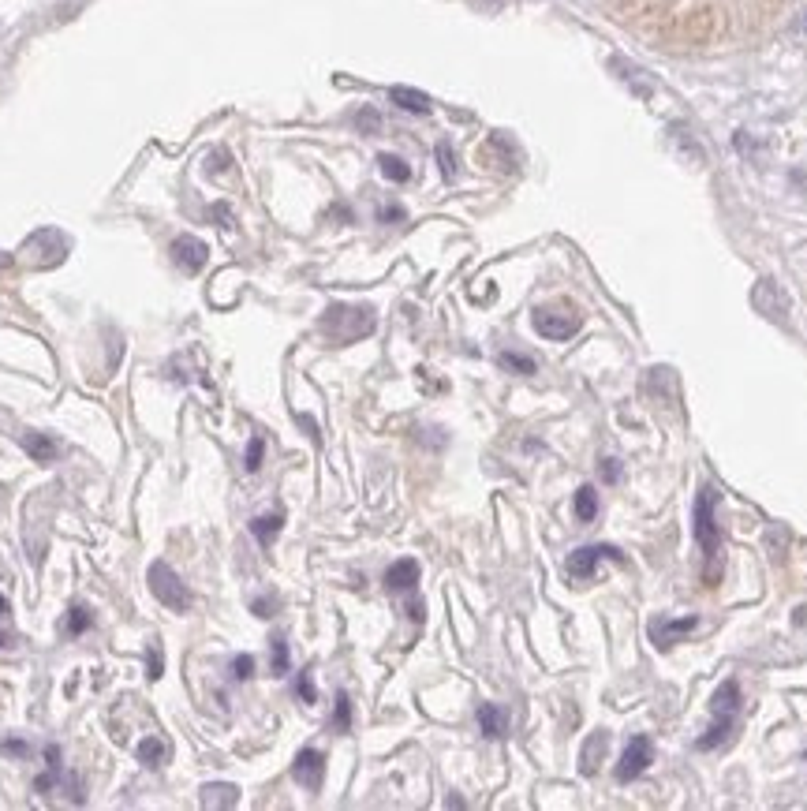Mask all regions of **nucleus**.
Listing matches in <instances>:
<instances>
[{
  "mask_svg": "<svg viewBox=\"0 0 807 811\" xmlns=\"http://www.w3.org/2000/svg\"><path fill=\"white\" fill-rule=\"evenodd\" d=\"M710 711H714V726H710L707 737H699V748H703V752L718 748V744L729 737V729H733V718H737V711H740V688H737V681H725L722 688L714 692V703H710Z\"/></svg>",
  "mask_w": 807,
  "mask_h": 811,
  "instance_id": "3",
  "label": "nucleus"
},
{
  "mask_svg": "<svg viewBox=\"0 0 807 811\" xmlns=\"http://www.w3.org/2000/svg\"><path fill=\"white\" fill-rule=\"evenodd\" d=\"M438 165H441V176H445V180H453V176H456V157H453V146H449V143L438 146Z\"/></svg>",
  "mask_w": 807,
  "mask_h": 811,
  "instance_id": "29",
  "label": "nucleus"
},
{
  "mask_svg": "<svg viewBox=\"0 0 807 811\" xmlns=\"http://www.w3.org/2000/svg\"><path fill=\"white\" fill-rule=\"evenodd\" d=\"M497 363L505 370H516V374H535V359L531 356H516V352H501Z\"/></svg>",
  "mask_w": 807,
  "mask_h": 811,
  "instance_id": "25",
  "label": "nucleus"
},
{
  "mask_svg": "<svg viewBox=\"0 0 807 811\" xmlns=\"http://www.w3.org/2000/svg\"><path fill=\"white\" fill-rule=\"evenodd\" d=\"M576 516H580L583 524H591L598 516V494H595V486H580L576 490Z\"/></svg>",
  "mask_w": 807,
  "mask_h": 811,
  "instance_id": "21",
  "label": "nucleus"
},
{
  "mask_svg": "<svg viewBox=\"0 0 807 811\" xmlns=\"http://www.w3.org/2000/svg\"><path fill=\"white\" fill-rule=\"evenodd\" d=\"M262 456H266V442H262V438H251V442H247V460H243L247 471L262 468Z\"/></svg>",
  "mask_w": 807,
  "mask_h": 811,
  "instance_id": "28",
  "label": "nucleus"
},
{
  "mask_svg": "<svg viewBox=\"0 0 807 811\" xmlns=\"http://www.w3.org/2000/svg\"><path fill=\"white\" fill-rule=\"evenodd\" d=\"M19 445H23V453H27L34 464H53L60 456V442L53 434H42V430H23V434H19Z\"/></svg>",
  "mask_w": 807,
  "mask_h": 811,
  "instance_id": "11",
  "label": "nucleus"
},
{
  "mask_svg": "<svg viewBox=\"0 0 807 811\" xmlns=\"http://www.w3.org/2000/svg\"><path fill=\"white\" fill-rule=\"evenodd\" d=\"M64 628H68V636H83V632H90V628H94V617H90V610H86V606H71Z\"/></svg>",
  "mask_w": 807,
  "mask_h": 811,
  "instance_id": "22",
  "label": "nucleus"
},
{
  "mask_svg": "<svg viewBox=\"0 0 807 811\" xmlns=\"http://www.w3.org/2000/svg\"><path fill=\"white\" fill-rule=\"evenodd\" d=\"M333 729L337 733H348L352 729V703H348V696L340 692L337 696V714H333Z\"/></svg>",
  "mask_w": 807,
  "mask_h": 811,
  "instance_id": "26",
  "label": "nucleus"
},
{
  "mask_svg": "<svg viewBox=\"0 0 807 811\" xmlns=\"http://www.w3.org/2000/svg\"><path fill=\"white\" fill-rule=\"evenodd\" d=\"M606 748H609V733L606 729H595L591 737L583 740L580 748V774H598V767H602V759H606Z\"/></svg>",
  "mask_w": 807,
  "mask_h": 811,
  "instance_id": "12",
  "label": "nucleus"
},
{
  "mask_svg": "<svg viewBox=\"0 0 807 811\" xmlns=\"http://www.w3.org/2000/svg\"><path fill=\"white\" fill-rule=\"evenodd\" d=\"M165 673V658H161V640H150L146 643V677L150 681H161Z\"/></svg>",
  "mask_w": 807,
  "mask_h": 811,
  "instance_id": "23",
  "label": "nucleus"
},
{
  "mask_svg": "<svg viewBox=\"0 0 807 811\" xmlns=\"http://www.w3.org/2000/svg\"><path fill=\"white\" fill-rule=\"evenodd\" d=\"M378 217H382V221H400V217H404V210H400V206H385Z\"/></svg>",
  "mask_w": 807,
  "mask_h": 811,
  "instance_id": "34",
  "label": "nucleus"
},
{
  "mask_svg": "<svg viewBox=\"0 0 807 811\" xmlns=\"http://www.w3.org/2000/svg\"><path fill=\"white\" fill-rule=\"evenodd\" d=\"M269 662H273V673H277V677L288 673V643H284L281 636L269 640Z\"/></svg>",
  "mask_w": 807,
  "mask_h": 811,
  "instance_id": "24",
  "label": "nucleus"
},
{
  "mask_svg": "<svg viewBox=\"0 0 807 811\" xmlns=\"http://www.w3.org/2000/svg\"><path fill=\"white\" fill-rule=\"evenodd\" d=\"M651 759H654L651 737H632L621 755V763H617V782H632V778H639L643 770L651 767Z\"/></svg>",
  "mask_w": 807,
  "mask_h": 811,
  "instance_id": "5",
  "label": "nucleus"
},
{
  "mask_svg": "<svg viewBox=\"0 0 807 811\" xmlns=\"http://www.w3.org/2000/svg\"><path fill=\"white\" fill-rule=\"evenodd\" d=\"M692 520H695V539H699V546H703V554H707V561H710L707 580H714V561H718L722 535H718V520H714V494H710V490H699Z\"/></svg>",
  "mask_w": 807,
  "mask_h": 811,
  "instance_id": "4",
  "label": "nucleus"
},
{
  "mask_svg": "<svg viewBox=\"0 0 807 811\" xmlns=\"http://www.w3.org/2000/svg\"><path fill=\"white\" fill-rule=\"evenodd\" d=\"M232 669H236V681H247V677L255 673V658H251V655H236Z\"/></svg>",
  "mask_w": 807,
  "mask_h": 811,
  "instance_id": "31",
  "label": "nucleus"
},
{
  "mask_svg": "<svg viewBox=\"0 0 807 811\" xmlns=\"http://www.w3.org/2000/svg\"><path fill=\"white\" fill-rule=\"evenodd\" d=\"M135 755H139L142 767H161L165 759H169V740L165 737H142V744L135 748Z\"/></svg>",
  "mask_w": 807,
  "mask_h": 811,
  "instance_id": "17",
  "label": "nucleus"
},
{
  "mask_svg": "<svg viewBox=\"0 0 807 811\" xmlns=\"http://www.w3.org/2000/svg\"><path fill=\"white\" fill-rule=\"evenodd\" d=\"M535 329L546 337V341H568V337L580 329V318H576V314H565V311H546V307H538Z\"/></svg>",
  "mask_w": 807,
  "mask_h": 811,
  "instance_id": "7",
  "label": "nucleus"
},
{
  "mask_svg": "<svg viewBox=\"0 0 807 811\" xmlns=\"http://www.w3.org/2000/svg\"><path fill=\"white\" fill-rule=\"evenodd\" d=\"M415 584H419V561H411V557L389 565V572H385V587L389 591H411Z\"/></svg>",
  "mask_w": 807,
  "mask_h": 811,
  "instance_id": "14",
  "label": "nucleus"
},
{
  "mask_svg": "<svg viewBox=\"0 0 807 811\" xmlns=\"http://www.w3.org/2000/svg\"><path fill=\"white\" fill-rule=\"evenodd\" d=\"M751 307H755L759 314H766L770 322H785V314H789V296H785L774 281H759V285L751 288Z\"/></svg>",
  "mask_w": 807,
  "mask_h": 811,
  "instance_id": "6",
  "label": "nucleus"
},
{
  "mask_svg": "<svg viewBox=\"0 0 807 811\" xmlns=\"http://www.w3.org/2000/svg\"><path fill=\"white\" fill-rule=\"evenodd\" d=\"M695 625H699L695 617H680V621H666V625H662V621H654V625H651V640L658 643V647H673V643H677L684 632H692Z\"/></svg>",
  "mask_w": 807,
  "mask_h": 811,
  "instance_id": "15",
  "label": "nucleus"
},
{
  "mask_svg": "<svg viewBox=\"0 0 807 811\" xmlns=\"http://www.w3.org/2000/svg\"><path fill=\"white\" fill-rule=\"evenodd\" d=\"M389 98H393V105H400L404 113H415V116L430 113V98H426L423 90H411V86H393V90H389Z\"/></svg>",
  "mask_w": 807,
  "mask_h": 811,
  "instance_id": "16",
  "label": "nucleus"
},
{
  "mask_svg": "<svg viewBox=\"0 0 807 811\" xmlns=\"http://www.w3.org/2000/svg\"><path fill=\"white\" fill-rule=\"evenodd\" d=\"M281 527H284V516L281 513H269V516H255L251 520V535H255L262 546H269V542L277 539L281 535Z\"/></svg>",
  "mask_w": 807,
  "mask_h": 811,
  "instance_id": "19",
  "label": "nucleus"
},
{
  "mask_svg": "<svg viewBox=\"0 0 807 811\" xmlns=\"http://www.w3.org/2000/svg\"><path fill=\"white\" fill-rule=\"evenodd\" d=\"M206 243L199 240V236H176L172 240V262L180 266L184 273H199L202 266H206Z\"/></svg>",
  "mask_w": 807,
  "mask_h": 811,
  "instance_id": "9",
  "label": "nucleus"
},
{
  "mask_svg": "<svg viewBox=\"0 0 807 811\" xmlns=\"http://www.w3.org/2000/svg\"><path fill=\"white\" fill-rule=\"evenodd\" d=\"M292 778H296L303 789H322V778H326V755L318 752V748H303V752L296 755V763H292Z\"/></svg>",
  "mask_w": 807,
  "mask_h": 811,
  "instance_id": "8",
  "label": "nucleus"
},
{
  "mask_svg": "<svg viewBox=\"0 0 807 811\" xmlns=\"http://www.w3.org/2000/svg\"><path fill=\"white\" fill-rule=\"evenodd\" d=\"M479 729H482V737H490V740L505 737V711H501V707H494V703H482V707H479Z\"/></svg>",
  "mask_w": 807,
  "mask_h": 811,
  "instance_id": "18",
  "label": "nucleus"
},
{
  "mask_svg": "<svg viewBox=\"0 0 807 811\" xmlns=\"http://www.w3.org/2000/svg\"><path fill=\"white\" fill-rule=\"evenodd\" d=\"M251 610L258 613V617H269V610H273V598H258L255 606H251Z\"/></svg>",
  "mask_w": 807,
  "mask_h": 811,
  "instance_id": "33",
  "label": "nucleus"
},
{
  "mask_svg": "<svg viewBox=\"0 0 807 811\" xmlns=\"http://www.w3.org/2000/svg\"><path fill=\"white\" fill-rule=\"evenodd\" d=\"M606 479H609V483H617V479H621V468H617V460H606Z\"/></svg>",
  "mask_w": 807,
  "mask_h": 811,
  "instance_id": "35",
  "label": "nucleus"
},
{
  "mask_svg": "<svg viewBox=\"0 0 807 811\" xmlns=\"http://www.w3.org/2000/svg\"><path fill=\"white\" fill-rule=\"evenodd\" d=\"M4 647H15V636H12V632H0V651H4Z\"/></svg>",
  "mask_w": 807,
  "mask_h": 811,
  "instance_id": "36",
  "label": "nucleus"
},
{
  "mask_svg": "<svg viewBox=\"0 0 807 811\" xmlns=\"http://www.w3.org/2000/svg\"><path fill=\"white\" fill-rule=\"evenodd\" d=\"M199 800H202V808H213V811L236 808V804H240V789L228 782H210V785H202Z\"/></svg>",
  "mask_w": 807,
  "mask_h": 811,
  "instance_id": "13",
  "label": "nucleus"
},
{
  "mask_svg": "<svg viewBox=\"0 0 807 811\" xmlns=\"http://www.w3.org/2000/svg\"><path fill=\"white\" fill-rule=\"evenodd\" d=\"M0 752L12 755V759H27L30 744H27V740H19V737H8V740H0Z\"/></svg>",
  "mask_w": 807,
  "mask_h": 811,
  "instance_id": "30",
  "label": "nucleus"
},
{
  "mask_svg": "<svg viewBox=\"0 0 807 811\" xmlns=\"http://www.w3.org/2000/svg\"><path fill=\"white\" fill-rule=\"evenodd\" d=\"M378 169H382V176H385V180H393V184H408V180H411V165H408V161H400L397 154L378 157Z\"/></svg>",
  "mask_w": 807,
  "mask_h": 811,
  "instance_id": "20",
  "label": "nucleus"
},
{
  "mask_svg": "<svg viewBox=\"0 0 807 811\" xmlns=\"http://www.w3.org/2000/svg\"><path fill=\"white\" fill-rule=\"evenodd\" d=\"M296 692H299V699H303V703H314V684H311V673H299Z\"/></svg>",
  "mask_w": 807,
  "mask_h": 811,
  "instance_id": "32",
  "label": "nucleus"
},
{
  "mask_svg": "<svg viewBox=\"0 0 807 811\" xmlns=\"http://www.w3.org/2000/svg\"><path fill=\"white\" fill-rule=\"evenodd\" d=\"M602 557L621 561L624 554H621V550H613V546H583V550H576V554L568 557V576H572V580H587Z\"/></svg>",
  "mask_w": 807,
  "mask_h": 811,
  "instance_id": "10",
  "label": "nucleus"
},
{
  "mask_svg": "<svg viewBox=\"0 0 807 811\" xmlns=\"http://www.w3.org/2000/svg\"><path fill=\"white\" fill-rule=\"evenodd\" d=\"M355 128L363 131V135H374V131H382V116L374 113V109H359L355 113Z\"/></svg>",
  "mask_w": 807,
  "mask_h": 811,
  "instance_id": "27",
  "label": "nucleus"
},
{
  "mask_svg": "<svg viewBox=\"0 0 807 811\" xmlns=\"http://www.w3.org/2000/svg\"><path fill=\"white\" fill-rule=\"evenodd\" d=\"M146 584H150V595H154L165 610H172V613L191 610V591H187V584L169 569V565H165V561H154V565H150Z\"/></svg>",
  "mask_w": 807,
  "mask_h": 811,
  "instance_id": "2",
  "label": "nucleus"
},
{
  "mask_svg": "<svg viewBox=\"0 0 807 811\" xmlns=\"http://www.w3.org/2000/svg\"><path fill=\"white\" fill-rule=\"evenodd\" d=\"M8 610H12V606H8V598L0 595V617H4V613H8Z\"/></svg>",
  "mask_w": 807,
  "mask_h": 811,
  "instance_id": "37",
  "label": "nucleus"
},
{
  "mask_svg": "<svg viewBox=\"0 0 807 811\" xmlns=\"http://www.w3.org/2000/svg\"><path fill=\"white\" fill-rule=\"evenodd\" d=\"M322 333L333 344H352L359 337L374 333V311L370 307H348V303H333L322 314Z\"/></svg>",
  "mask_w": 807,
  "mask_h": 811,
  "instance_id": "1",
  "label": "nucleus"
}]
</instances>
